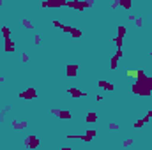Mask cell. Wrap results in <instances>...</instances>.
I'll list each match as a JSON object with an SVG mask.
<instances>
[{
  "label": "cell",
  "instance_id": "obj_31",
  "mask_svg": "<svg viewBox=\"0 0 152 150\" xmlns=\"http://www.w3.org/2000/svg\"><path fill=\"white\" fill-rule=\"evenodd\" d=\"M34 44H41V36H34Z\"/></svg>",
  "mask_w": 152,
  "mask_h": 150
},
{
  "label": "cell",
  "instance_id": "obj_22",
  "mask_svg": "<svg viewBox=\"0 0 152 150\" xmlns=\"http://www.w3.org/2000/svg\"><path fill=\"white\" fill-rule=\"evenodd\" d=\"M131 145H133V138H127V140L122 141V147H124V149H127V147H131Z\"/></svg>",
  "mask_w": 152,
  "mask_h": 150
},
{
  "label": "cell",
  "instance_id": "obj_35",
  "mask_svg": "<svg viewBox=\"0 0 152 150\" xmlns=\"http://www.w3.org/2000/svg\"><path fill=\"white\" fill-rule=\"evenodd\" d=\"M2 5H4V2H2V0H0V7H2Z\"/></svg>",
  "mask_w": 152,
  "mask_h": 150
},
{
  "label": "cell",
  "instance_id": "obj_5",
  "mask_svg": "<svg viewBox=\"0 0 152 150\" xmlns=\"http://www.w3.org/2000/svg\"><path fill=\"white\" fill-rule=\"evenodd\" d=\"M39 143H41V141H39L37 136H27L25 141H23V145H25L27 149H30V150H36L39 147Z\"/></svg>",
  "mask_w": 152,
  "mask_h": 150
},
{
  "label": "cell",
  "instance_id": "obj_13",
  "mask_svg": "<svg viewBox=\"0 0 152 150\" xmlns=\"http://www.w3.org/2000/svg\"><path fill=\"white\" fill-rule=\"evenodd\" d=\"M58 118L60 120H71L73 118V113L69 111V110H60L58 111Z\"/></svg>",
  "mask_w": 152,
  "mask_h": 150
},
{
  "label": "cell",
  "instance_id": "obj_12",
  "mask_svg": "<svg viewBox=\"0 0 152 150\" xmlns=\"http://www.w3.org/2000/svg\"><path fill=\"white\" fill-rule=\"evenodd\" d=\"M97 113L96 111H88L87 115H85V122H88V124H94V122H97Z\"/></svg>",
  "mask_w": 152,
  "mask_h": 150
},
{
  "label": "cell",
  "instance_id": "obj_34",
  "mask_svg": "<svg viewBox=\"0 0 152 150\" xmlns=\"http://www.w3.org/2000/svg\"><path fill=\"white\" fill-rule=\"evenodd\" d=\"M4 81H5V78H4V76H0V83H4Z\"/></svg>",
  "mask_w": 152,
  "mask_h": 150
},
{
  "label": "cell",
  "instance_id": "obj_9",
  "mask_svg": "<svg viewBox=\"0 0 152 150\" xmlns=\"http://www.w3.org/2000/svg\"><path fill=\"white\" fill-rule=\"evenodd\" d=\"M67 94H69L71 97H75V99H81V97H85V95H87L85 92H81L80 88H75V87H71V88H67Z\"/></svg>",
  "mask_w": 152,
  "mask_h": 150
},
{
  "label": "cell",
  "instance_id": "obj_28",
  "mask_svg": "<svg viewBox=\"0 0 152 150\" xmlns=\"http://www.w3.org/2000/svg\"><path fill=\"white\" fill-rule=\"evenodd\" d=\"M126 74L129 76V78H136V71H133V69H129V71H127Z\"/></svg>",
  "mask_w": 152,
  "mask_h": 150
},
{
  "label": "cell",
  "instance_id": "obj_32",
  "mask_svg": "<svg viewBox=\"0 0 152 150\" xmlns=\"http://www.w3.org/2000/svg\"><path fill=\"white\" fill-rule=\"evenodd\" d=\"M117 7H120V4H118L117 0H113V2H112V9H117Z\"/></svg>",
  "mask_w": 152,
  "mask_h": 150
},
{
  "label": "cell",
  "instance_id": "obj_11",
  "mask_svg": "<svg viewBox=\"0 0 152 150\" xmlns=\"http://www.w3.org/2000/svg\"><path fill=\"white\" fill-rule=\"evenodd\" d=\"M28 127V122H23V120H12V129H27Z\"/></svg>",
  "mask_w": 152,
  "mask_h": 150
},
{
  "label": "cell",
  "instance_id": "obj_6",
  "mask_svg": "<svg viewBox=\"0 0 152 150\" xmlns=\"http://www.w3.org/2000/svg\"><path fill=\"white\" fill-rule=\"evenodd\" d=\"M60 30L66 32V34H69L71 37H81V30H80V28H75V27H71V25H62Z\"/></svg>",
  "mask_w": 152,
  "mask_h": 150
},
{
  "label": "cell",
  "instance_id": "obj_23",
  "mask_svg": "<svg viewBox=\"0 0 152 150\" xmlns=\"http://www.w3.org/2000/svg\"><path fill=\"white\" fill-rule=\"evenodd\" d=\"M151 118H152V110H149V111H147V115H145L142 120H143L145 124H149V122H151Z\"/></svg>",
  "mask_w": 152,
  "mask_h": 150
},
{
  "label": "cell",
  "instance_id": "obj_27",
  "mask_svg": "<svg viewBox=\"0 0 152 150\" xmlns=\"http://www.w3.org/2000/svg\"><path fill=\"white\" fill-rule=\"evenodd\" d=\"M108 129H112V131H117V129H118V124H113V122H112V124H108Z\"/></svg>",
  "mask_w": 152,
  "mask_h": 150
},
{
  "label": "cell",
  "instance_id": "obj_7",
  "mask_svg": "<svg viewBox=\"0 0 152 150\" xmlns=\"http://www.w3.org/2000/svg\"><path fill=\"white\" fill-rule=\"evenodd\" d=\"M78 71H80V66H76V64L66 66V78H75L78 74Z\"/></svg>",
  "mask_w": 152,
  "mask_h": 150
},
{
  "label": "cell",
  "instance_id": "obj_3",
  "mask_svg": "<svg viewBox=\"0 0 152 150\" xmlns=\"http://www.w3.org/2000/svg\"><path fill=\"white\" fill-rule=\"evenodd\" d=\"M66 5H67L69 9H75V11H78V12H83L85 9H88L85 0H69Z\"/></svg>",
  "mask_w": 152,
  "mask_h": 150
},
{
  "label": "cell",
  "instance_id": "obj_16",
  "mask_svg": "<svg viewBox=\"0 0 152 150\" xmlns=\"http://www.w3.org/2000/svg\"><path fill=\"white\" fill-rule=\"evenodd\" d=\"M0 32H2V36H4V39L11 37V28H9V27H5V25H4V27L0 28Z\"/></svg>",
  "mask_w": 152,
  "mask_h": 150
},
{
  "label": "cell",
  "instance_id": "obj_24",
  "mask_svg": "<svg viewBox=\"0 0 152 150\" xmlns=\"http://www.w3.org/2000/svg\"><path fill=\"white\" fill-rule=\"evenodd\" d=\"M85 134H87V136H90V138L94 140V136L97 134V131H96V129H88V131H85Z\"/></svg>",
  "mask_w": 152,
  "mask_h": 150
},
{
  "label": "cell",
  "instance_id": "obj_26",
  "mask_svg": "<svg viewBox=\"0 0 152 150\" xmlns=\"http://www.w3.org/2000/svg\"><path fill=\"white\" fill-rule=\"evenodd\" d=\"M28 60H30V57H28L27 53H21V62H23V64H27Z\"/></svg>",
  "mask_w": 152,
  "mask_h": 150
},
{
  "label": "cell",
  "instance_id": "obj_33",
  "mask_svg": "<svg viewBox=\"0 0 152 150\" xmlns=\"http://www.w3.org/2000/svg\"><path fill=\"white\" fill-rule=\"evenodd\" d=\"M134 18H136L134 14H129V16H127V20H129V21H134Z\"/></svg>",
  "mask_w": 152,
  "mask_h": 150
},
{
  "label": "cell",
  "instance_id": "obj_2",
  "mask_svg": "<svg viewBox=\"0 0 152 150\" xmlns=\"http://www.w3.org/2000/svg\"><path fill=\"white\" fill-rule=\"evenodd\" d=\"M66 4H67L66 0H42L41 2V7L42 9H60Z\"/></svg>",
  "mask_w": 152,
  "mask_h": 150
},
{
  "label": "cell",
  "instance_id": "obj_10",
  "mask_svg": "<svg viewBox=\"0 0 152 150\" xmlns=\"http://www.w3.org/2000/svg\"><path fill=\"white\" fill-rule=\"evenodd\" d=\"M4 41H5V51H7V53H12V51L16 50V44H14L12 37H7V39H4Z\"/></svg>",
  "mask_w": 152,
  "mask_h": 150
},
{
  "label": "cell",
  "instance_id": "obj_20",
  "mask_svg": "<svg viewBox=\"0 0 152 150\" xmlns=\"http://www.w3.org/2000/svg\"><path fill=\"white\" fill-rule=\"evenodd\" d=\"M126 32H127V28H126L124 25H118V32H117V36H120V37H124V36H126Z\"/></svg>",
  "mask_w": 152,
  "mask_h": 150
},
{
  "label": "cell",
  "instance_id": "obj_14",
  "mask_svg": "<svg viewBox=\"0 0 152 150\" xmlns=\"http://www.w3.org/2000/svg\"><path fill=\"white\" fill-rule=\"evenodd\" d=\"M117 67H118V57L113 53V57L110 58V69H112V71H115Z\"/></svg>",
  "mask_w": 152,
  "mask_h": 150
},
{
  "label": "cell",
  "instance_id": "obj_1",
  "mask_svg": "<svg viewBox=\"0 0 152 150\" xmlns=\"http://www.w3.org/2000/svg\"><path fill=\"white\" fill-rule=\"evenodd\" d=\"M133 94L140 95V97H149L152 95V76H147L145 71H136V81L131 87Z\"/></svg>",
  "mask_w": 152,
  "mask_h": 150
},
{
  "label": "cell",
  "instance_id": "obj_37",
  "mask_svg": "<svg viewBox=\"0 0 152 150\" xmlns=\"http://www.w3.org/2000/svg\"><path fill=\"white\" fill-rule=\"evenodd\" d=\"M149 55H151V58H152V51H151V53H149Z\"/></svg>",
  "mask_w": 152,
  "mask_h": 150
},
{
  "label": "cell",
  "instance_id": "obj_29",
  "mask_svg": "<svg viewBox=\"0 0 152 150\" xmlns=\"http://www.w3.org/2000/svg\"><path fill=\"white\" fill-rule=\"evenodd\" d=\"M58 111H60L58 108H51V110H50V113H51L53 117H58Z\"/></svg>",
  "mask_w": 152,
  "mask_h": 150
},
{
  "label": "cell",
  "instance_id": "obj_36",
  "mask_svg": "<svg viewBox=\"0 0 152 150\" xmlns=\"http://www.w3.org/2000/svg\"><path fill=\"white\" fill-rule=\"evenodd\" d=\"M117 2H118V4H122V2H124V0H117Z\"/></svg>",
  "mask_w": 152,
  "mask_h": 150
},
{
  "label": "cell",
  "instance_id": "obj_18",
  "mask_svg": "<svg viewBox=\"0 0 152 150\" xmlns=\"http://www.w3.org/2000/svg\"><path fill=\"white\" fill-rule=\"evenodd\" d=\"M143 125H147V124H145L142 118H140V120H136V122H133V127H134V129H142Z\"/></svg>",
  "mask_w": 152,
  "mask_h": 150
},
{
  "label": "cell",
  "instance_id": "obj_19",
  "mask_svg": "<svg viewBox=\"0 0 152 150\" xmlns=\"http://www.w3.org/2000/svg\"><path fill=\"white\" fill-rule=\"evenodd\" d=\"M120 7H122V9H131V7H133V0H124V2L120 4Z\"/></svg>",
  "mask_w": 152,
  "mask_h": 150
},
{
  "label": "cell",
  "instance_id": "obj_30",
  "mask_svg": "<svg viewBox=\"0 0 152 150\" xmlns=\"http://www.w3.org/2000/svg\"><path fill=\"white\" fill-rule=\"evenodd\" d=\"M85 2H87V7H88V9H90L94 4H96V0H85Z\"/></svg>",
  "mask_w": 152,
  "mask_h": 150
},
{
  "label": "cell",
  "instance_id": "obj_4",
  "mask_svg": "<svg viewBox=\"0 0 152 150\" xmlns=\"http://www.w3.org/2000/svg\"><path fill=\"white\" fill-rule=\"evenodd\" d=\"M36 97H37V90H36L34 87H28V88H25L23 92H20V99L32 101V99H36Z\"/></svg>",
  "mask_w": 152,
  "mask_h": 150
},
{
  "label": "cell",
  "instance_id": "obj_25",
  "mask_svg": "<svg viewBox=\"0 0 152 150\" xmlns=\"http://www.w3.org/2000/svg\"><path fill=\"white\" fill-rule=\"evenodd\" d=\"M51 23H53V27H55V28H62V25H64V23H60L58 20H53Z\"/></svg>",
  "mask_w": 152,
  "mask_h": 150
},
{
  "label": "cell",
  "instance_id": "obj_8",
  "mask_svg": "<svg viewBox=\"0 0 152 150\" xmlns=\"http://www.w3.org/2000/svg\"><path fill=\"white\" fill-rule=\"evenodd\" d=\"M97 87H99V88H104V90H108V92H113L115 90V85L110 83L108 79H99V81H97Z\"/></svg>",
  "mask_w": 152,
  "mask_h": 150
},
{
  "label": "cell",
  "instance_id": "obj_15",
  "mask_svg": "<svg viewBox=\"0 0 152 150\" xmlns=\"http://www.w3.org/2000/svg\"><path fill=\"white\" fill-rule=\"evenodd\" d=\"M21 25H23L27 30H34V23H32L30 20H27V18H23V20H21Z\"/></svg>",
  "mask_w": 152,
  "mask_h": 150
},
{
  "label": "cell",
  "instance_id": "obj_21",
  "mask_svg": "<svg viewBox=\"0 0 152 150\" xmlns=\"http://www.w3.org/2000/svg\"><path fill=\"white\" fill-rule=\"evenodd\" d=\"M134 25H136L138 28H142V27H143V18H140V16H136V18H134Z\"/></svg>",
  "mask_w": 152,
  "mask_h": 150
},
{
  "label": "cell",
  "instance_id": "obj_17",
  "mask_svg": "<svg viewBox=\"0 0 152 150\" xmlns=\"http://www.w3.org/2000/svg\"><path fill=\"white\" fill-rule=\"evenodd\" d=\"M113 42L117 48H122V42H124V37H120V36H115L113 37Z\"/></svg>",
  "mask_w": 152,
  "mask_h": 150
}]
</instances>
